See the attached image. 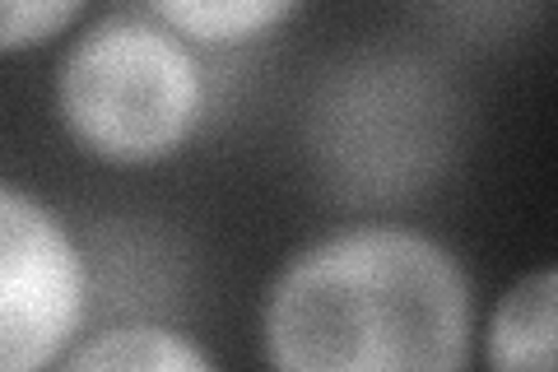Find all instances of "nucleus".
Segmentation results:
<instances>
[{
	"label": "nucleus",
	"mask_w": 558,
	"mask_h": 372,
	"mask_svg": "<svg viewBox=\"0 0 558 372\" xmlns=\"http://www.w3.org/2000/svg\"><path fill=\"white\" fill-rule=\"evenodd\" d=\"M470 289L438 242L363 228L312 247L266 308L275 372H461Z\"/></svg>",
	"instance_id": "obj_1"
},
{
	"label": "nucleus",
	"mask_w": 558,
	"mask_h": 372,
	"mask_svg": "<svg viewBox=\"0 0 558 372\" xmlns=\"http://www.w3.org/2000/svg\"><path fill=\"white\" fill-rule=\"evenodd\" d=\"M61 112L94 154L149 164L178 149L201 112L196 61L159 24L108 20L65 57Z\"/></svg>",
	"instance_id": "obj_2"
},
{
	"label": "nucleus",
	"mask_w": 558,
	"mask_h": 372,
	"mask_svg": "<svg viewBox=\"0 0 558 372\" xmlns=\"http://www.w3.org/2000/svg\"><path fill=\"white\" fill-rule=\"evenodd\" d=\"M84 271L65 228L20 187L0 191V372H38L80 322Z\"/></svg>",
	"instance_id": "obj_3"
},
{
	"label": "nucleus",
	"mask_w": 558,
	"mask_h": 372,
	"mask_svg": "<svg viewBox=\"0 0 558 372\" xmlns=\"http://www.w3.org/2000/svg\"><path fill=\"white\" fill-rule=\"evenodd\" d=\"M488 372H558V265L535 271L488 316Z\"/></svg>",
	"instance_id": "obj_4"
},
{
	"label": "nucleus",
	"mask_w": 558,
	"mask_h": 372,
	"mask_svg": "<svg viewBox=\"0 0 558 372\" xmlns=\"http://www.w3.org/2000/svg\"><path fill=\"white\" fill-rule=\"evenodd\" d=\"M70 372H215V368L186 335H172L163 326H121L84 345Z\"/></svg>",
	"instance_id": "obj_5"
},
{
	"label": "nucleus",
	"mask_w": 558,
	"mask_h": 372,
	"mask_svg": "<svg viewBox=\"0 0 558 372\" xmlns=\"http://www.w3.org/2000/svg\"><path fill=\"white\" fill-rule=\"evenodd\" d=\"M159 14L201 43H238L284 20L289 5H279V0H223V5L219 0H186V5H159Z\"/></svg>",
	"instance_id": "obj_6"
},
{
	"label": "nucleus",
	"mask_w": 558,
	"mask_h": 372,
	"mask_svg": "<svg viewBox=\"0 0 558 372\" xmlns=\"http://www.w3.org/2000/svg\"><path fill=\"white\" fill-rule=\"evenodd\" d=\"M80 14V5H65V0H38V5H24V0H14L0 14V47L5 51H20V47H33L51 38L61 24H70Z\"/></svg>",
	"instance_id": "obj_7"
}]
</instances>
